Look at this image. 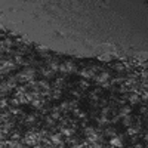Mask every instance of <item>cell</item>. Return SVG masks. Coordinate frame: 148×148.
<instances>
[{
  "label": "cell",
  "mask_w": 148,
  "mask_h": 148,
  "mask_svg": "<svg viewBox=\"0 0 148 148\" xmlns=\"http://www.w3.org/2000/svg\"><path fill=\"white\" fill-rule=\"evenodd\" d=\"M76 86H77V89H80V90H86V89H89V83H88V80H83V79H80V80H77L76 82Z\"/></svg>",
  "instance_id": "cell-25"
},
{
  "label": "cell",
  "mask_w": 148,
  "mask_h": 148,
  "mask_svg": "<svg viewBox=\"0 0 148 148\" xmlns=\"http://www.w3.org/2000/svg\"><path fill=\"white\" fill-rule=\"evenodd\" d=\"M70 93L74 96V99H77V101L83 96V90H80V89H77V88H76V89H70Z\"/></svg>",
  "instance_id": "cell-29"
},
{
  "label": "cell",
  "mask_w": 148,
  "mask_h": 148,
  "mask_svg": "<svg viewBox=\"0 0 148 148\" xmlns=\"http://www.w3.org/2000/svg\"><path fill=\"white\" fill-rule=\"evenodd\" d=\"M65 86H67V80H65V77H55L52 88H55V89H64Z\"/></svg>",
  "instance_id": "cell-18"
},
{
  "label": "cell",
  "mask_w": 148,
  "mask_h": 148,
  "mask_svg": "<svg viewBox=\"0 0 148 148\" xmlns=\"http://www.w3.org/2000/svg\"><path fill=\"white\" fill-rule=\"evenodd\" d=\"M22 145L25 147H34L40 142V136H39V132L37 130H27L25 133L22 135Z\"/></svg>",
  "instance_id": "cell-2"
},
{
  "label": "cell",
  "mask_w": 148,
  "mask_h": 148,
  "mask_svg": "<svg viewBox=\"0 0 148 148\" xmlns=\"http://www.w3.org/2000/svg\"><path fill=\"white\" fill-rule=\"evenodd\" d=\"M56 120L55 119H52L51 116H46L45 117V120H43V127L47 130V129H52V130H55L56 129Z\"/></svg>",
  "instance_id": "cell-11"
},
{
  "label": "cell",
  "mask_w": 148,
  "mask_h": 148,
  "mask_svg": "<svg viewBox=\"0 0 148 148\" xmlns=\"http://www.w3.org/2000/svg\"><path fill=\"white\" fill-rule=\"evenodd\" d=\"M121 125L125 127H130L133 125V117L132 116H126V117H121Z\"/></svg>",
  "instance_id": "cell-27"
},
{
  "label": "cell",
  "mask_w": 148,
  "mask_h": 148,
  "mask_svg": "<svg viewBox=\"0 0 148 148\" xmlns=\"http://www.w3.org/2000/svg\"><path fill=\"white\" fill-rule=\"evenodd\" d=\"M8 52H9V49H6V46H5V43L2 40V42H0V55H5Z\"/></svg>",
  "instance_id": "cell-31"
},
{
  "label": "cell",
  "mask_w": 148,
  "mask_h": 148,
  "mask_svg": "<svg viewBox=\"0 0 148 148\" xmlns=\"http://www.w3.org/2000/svg\"><path fill=\"white\" fill-rule=\"evenodd\" d=\"M5 148H24V145L19 141H8L5 142Z\"/></svg>",
  "instance_id": "cell-26"
},
{
  "label": "cell",
  "mask_w": 148,
  "mask_h": 148,
  "mask_svg": "<svg viewBox=\"0 0 148 148\" xmlns=\"http://www.w3.org/2000/svg\"><path fill=\"white\" fill-rule=\"evenodd\" d=\"M15 77H16L18 83L27 84V83L34 80V77H36V68H33V67H24L19 73L15 74Z\"/></svg>",
  "instance_id": "cell-1"
},
{
  "label": "cell",
  "mask_w": 148,
  "mask_h": 148,
  "mask_svg": "<svg viewBox=\"0 0 148 148\" xmlns=\"http://www.w3.org/2000/svg\"><path fill=\"white\" fill-rule=\"evenodd\" d=\"M58 71H59L61 74H62V77H65V76H70V74L77 73V71H79V68H77V65L74 64V62H71V61H65V62L59 64Z\"/></svg>",
  "instance_id": "cell-3"
},
{
  "label": "cell",
  "mask_w": 148,
  "mask_h": 148,
  "mask_svg": "<svg viewBox=\"0 0 148 148\" xmlns=\"http://www.w3.org/2000/svg\"><path fill=\"white\" fill-rule=\"evenodd\" d=\"M113 68H114L116 71H120V73H123V71L126 70V67L123 65V64H116V65H113Z\"/></svg>",
  "instance_id": "cell-33"
},
{
  "label": "cell",
  "mask_w": 148,
  "mask_h": 148,
  "mask_svg": "<svg viewBox=\"0 0 148 148\" xmlns=\"http://www.w3.org/2000/svg\"><path fill=\"white\" fill-rule=\"evenodd\" d=\"M22 120H24V125L28 127V130H34L33 126L37 123V120H39V114L37 113H28V114H25V117Z\"/></svg>",
  "instance_id": "cell-5"
},
{
  "label": "cell",
  "mask_w": 148,
  "mask_h": 148,
  "mask_svg": "<svg viewBox=\"0 0 148 148\" xmlns=\"http://www.w3.org/2000/svg\"><path fill=\"white\" fill-rule=\"evenodd\" d=\"M93 79H95V83H96V84L102 86V84H105V83H110L111 76H110V74H108L107 71H102V73L98 74V76H95Z\"/></svg>",
  "instance_id": "cell-8"
},
{
  "label": "cell",
  "mask_w": 148,
  "mask_h": 148,
  "mask_svg": "<svg viewBox=\"0 0 148 148\" xmlns=\"http://www.w3.org/2000/svg\"><path fill=\"white\" fill-rule=\"evenodd\" d=\"M101 95H102V89L101 88H98V89H93L89 92V99L93 101V102H98L101 99Z\"/></svg>",
  "instance_id": "cell-16"
},
{
  "label": "cell",
  "mask_w": 148,
  "mask_h": 148,
  "mask_svg": "<svg viewBox=\"0 0 148 148\" xmlns=\"http://www.w3.org/2000/svg\"><path fill=\"white\" fill-rule=\"evenodd\" d=\"M31 148H42V145H39V144H37V145H34V147H31Z\"/></svg>",
  "instance_id": "cell-36"
},
{
  "label": "cell",
  "mask_w": 148,
  "mask_h": 148,
  "mask_svg": "<svg viewBox=\"0 0 148 148\" xmlns=\"http://www.w3.org/2000/svg\"><path fill=\"white\" fill-rule=\"evenodd\" d=\"M36 55L40 56V58H45V59H47L49 56H51V53H49V49L45 47V46H40V45L36 46Z\"/></svg>",
  "instance_id": "cell-12"
},
{
  "label": "cell",
  "mask_w": 148,
  "mask_h": 148,
  "mask_svg": "<svg viewBox=\"0 0 148 148\" xmlns=\"http://www.w3.org/2000/svg\"><path fill=\"white\" fill-rule=\"evenodd\" d=\"M104 135H105L107 138H113V136H116V135H117V129L114 126H107Z\"/></svg>",
  "instance_id": "cell-24"
},
{
  "label": "cell",
  "mask_w": 148,
  "mask_h": 148,
  "mask_svg": "<svg viewBox=\"0 0 148 148\" xmlns=\"http://www.w3.org/2000/svg\"><path fill=\"white\" fill-rule=\"evenodd\" d=\"M88 147L89 148H105V145L102 142H93V144H89Z\"/></svg>",
  "instance_id": "cell-32"
},
{
  "label": "cell",
  "mask_w": 148,
  "mask_h": 148,
  "mask_svg": "<svg viewBox=\"0 0 148 148\" xmlns=\"http://www.w3.org/2000/svg\"><path fill=\"white\" fill-rule=\"evenodd\" d=\"M123 99H125V101H129L130 105H135V104L141 102V96H139L138 93H135V92H129L127 95L123 96Z\"/></svg>",
  "instance_id": "cell-10"
},
{
  "label": "cell",
  "mask_w": 148,
  "mask_h": 148,
  "mask_svg": "<svg viewBox=\"0 0 148 148\" xmlns=\"http://www.w3.org/2000/svg\"><path fill=\"white\" fill-rule=\"evenodd\" d=\"M39 73H40V76H42L45 80H51V79L55 77V73H53L51 68H49V67H46L45 64L39 67Z\"/></svg>",
  "instance_id": "cell-7"
},
{
  "label": "cell",
  "mask_w": 148,
  "mask_h": 148,
  "mask_svg": "<svg viewBox=\"0 0 148 148\" xmlns=\"http://www.w3.org/2000/svg\"><path fill=\"white\" fill-rule=\"evenodd\" d=\"M22 130L21 129H18V127H14V130H12L10 133H9V138H10V141H19L21 138H22Z\"/></svg>",
  "instance_id": "cell-21"
},
{
  "label": "cell",
  "mask_w": 148,
  "mask_h": 148,
  "mask_svg": "<svg viewBox=\"0 0 148 148\" xmlns=\"http://www.w3.org/2000/svg\"><path fill=\"white\" fill-rule=\"evenodd\" d=\"M76 108H79V101H77V99L64 101V102H61V105H59L61 113H64V114L71 113V111H73V110H76Z\"/></svg>",
  "instance_id": "cell-4"
},
{
  "label": "cell",
  "mask_w": 148,
  "mask_h": 148,
  "mask_svg": "<svg viewBox=\"0 0 148 148\" xmlns=\"http://www.w3.org/2000/svg\"><path fill=\"white\" fill-rule=\"evenodd\" d=\"M129 148H133V147H129Z\"/></svg>",
  "instance_id": "cell-38"
},
{
  "label": "cell",
  "mask_w": 148,
  "mask_h": 148,
  "mask_svg": "<svg viewBox=\"0 0 148 148\" xmlns=\"http://www.w3.org/2000/svg\"><path fill=\"white\" fill-rule=\"evenodd\" d=\"M0 148H5V144H2V142H0Z\"/></svg>",
  "instance_id": "cell-37"
},
{
  "label": "cell",
  "mask_w": 148,
  "mask_h": 148,
  "mask_svg": "<svg viewBox=\"0 0 148 148\" xmlns=\"http://www.w3.org/2000/svg\"><path fill=\"white\" fill-rule=\"evenodd\" d=\"M67 145L70 147V148H82V141L77 138V136H68L67 138Z\"/></svg>",
  "instance_id": "cell-14"
},
{
  "label": "cell",
  "mask_w": 148,
  "mask_h": 148,
  "mask_svg": "<svg viewBox=\"0 0 148 148\" xmlns=\"http://www.w3.org/2000/svg\"><path fill=\"white\" fill-rule=\"evenodd\" d=\"M8 121H12V114H10L9 110L0 113V125H2V123H8Z\"/></svg>",
  "instance_id": "cell-23"
},
{
  "label": "cell",
  "mask_w": 148,
  "mask_h": 148,
  "mask_svg": "<svg viewBox=\"0 0 148 148\" xmlns=\"http://www.w3.org/2000/svg\"><path fill=\"white\" fill-rule=\"evenodd\" d=\"M95 71H96L95 67H84V68H82V70L79 71V74H80V77H82V79H84V80H90V79L95 77Z\"/></svg>",
  "instance_id": "cell-6"
},
{
  "label": "cell",
  "mask_w": 148,
  "mask_h": 148,
  "mask_svg": "<svg viewBox=\"0 0 148 148\" xmlns=\"http://www.w3.org/2000/svg\"><path fill=\"white\" fill-rule=\"evenodd\" d=\"M47 148H65L64 144H61V145H47Z\"/></svg>",
  "instance_id": "cell-34"
},
{
  "label": "cell",
  "mask_w": 148,
  "mask_h": 148,
  "mask_svg": "<svg viewBox=\"0 0 148 148\" xmlns=\"http://www.w3.org/2000/svg\"><path fill=\"white\" fill-rule=\"evenodd\" d=\"M130 113H132V107L130 105H121V107H119V119H121V117H126V116H130Z\"/></svg>",
  "instance_id": "cell-17"
},
{
  "label": "cell",
  "mask_w": 148,
  "mask_h": 148,
  "mask_svg": "<svg viewBox=\"0 0 148 148\" xmlns=\"http://www.w3.org/2000/svg\"><path fill=\"white\" fill-rule=\"evenodd\" d=\"M113 53H114V47L111 45H102L99 49H98V55H108V56H111Z\"/></svg>",
  "instance_id": "cell-13"
},
{
  "label": "cell",
  "mask_w": 148,
  "mask_h": 148,
  "mask_svg": "<svg viewBox=\"0 0 148 148\" xmlns=\"http://www.w3.org/2000/svg\"><path fill=\"white\" fill-rule=\"evenodd\" d=\"M61 144H64L61 133H53L49 136V145H61Z\"/></svg>",
  "instance_id": "cell-15"
},
{
  "label": "cell",
  "mask_w": 148,
  "mask_h": 148,
  "mask_svg": "<svg viewBox=\"0 0 148 148\" xmlns=\"http://www.w3.org/2000/svg\"><path fill=\"white\" fill-rule=\"evenodd\" d=\"M3 31H5V27H3V25H2V24H0V34H2V33H3Z\"/></svg>",
  "instance_id": "cell-35"
},
{
  "label": "cell",
  "mask_w": 148,
  "mask_h": 148,
  "mask_svg": "<svg viewBox=\"0 0 148 148\" xmlns=\"http://www.w3.org/2000/svg\"><path fill=\"white\" fill-rule=\"evenodd\" d=\"M61 95H62V92H61V89H55L52 88V92H51V101H58Z\"/></svg>",
  "instance_id": "cell-28"
},
{
  "label": "cell",
  "mask_w": 148,
  "mask_h": 148,
  "mask_svg": "<svg viewBox=\"0 0 148 148\" xmlns=\"http://www.w3.org/2000/svg\"><path fill=\"white\" fill-rule=\"evenodd\" d=\"M71 113H73V117L76 119V120H84V119H88V113H86V111H82L80 108L73 110Z\"/></svg>",
  "instance_id": "cell-20"
},
{
  "label": "cell",
  "mask_w": 148,
  "mask_h": 148,
  "mask_svg": "<svg viewBox=\"0 0 148 148\" xmlns=\"http://www.w3.org/2000/svg\"><path fill=\"white\" fill-rule=\"evenodd\" d=\"M5 83L9 86V88H10L12 90H15V89L18 88V84H19L15 76H8V77H6V80H5Z\"/></svg>",
  "instance_id": "cell-19"
},
{
  "label": "cell",
  "mask_w": 148,
  "mask_h": 148,
  "mask_svg": "<svg viewBox=\"0 0 148 148\" xmlns=\"http://www.w3.org/2000/svg\"><path fill=\"white\" fill-rule=\"evenodd\" d=\"M108 145H110V148H123V147H125V142H123V138L121 136L116 135V136L110 138Z\"/></svg>",
  "instance_id": "cell-9"
},
{
  "label": "cell",
  "mask_w": 148,
  "mask_h": 148,
  "mask_svg": "<svg viewBox=\"0 0 148 148\" xmlns=\"http://www.w3.org/2000/svg\"><path fill=\"white\" fill-rule=\"evenodd\" d=\"M8 107H9V99H6V98H0V113H2V111H6Z\"/></svg>",
  "instance_id": "cell-30"
},
{
  "label": "cell",
  "mask_w": 148,
  "mask_h": 148,
  "mask_svg": "<svg viewBox=\"0 0 148 148\" xmlns=\"http://www.w3.org/2000/svg\"><path fill=\"white\" fill-rule=\"evenodd\" d=\"M9 93H12V89L5 83V80H3V82H0V98L8 96Z\"/></svg>",
  "instance_id": "cell-22"
}]
</instances>
